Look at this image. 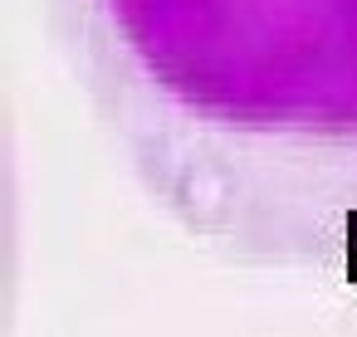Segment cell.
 I'll list each match as a JSON object with an SVG mask.
<instances>
[{
	"label": "cell",
	"instance_id": "cell-1",
	"mask_svg": "<svg viewBox=\"0 0 357 337\" xmlns=\"http://www.w3.org/2000/svg\"><path fill=\"white\" fill-rule=\"evenodd\" d=\"M103 142L206 254L357 283V0H50Z\"/></svg>",
	"mask_w": 357,
	"mask_h": 337
}]
</instances>
